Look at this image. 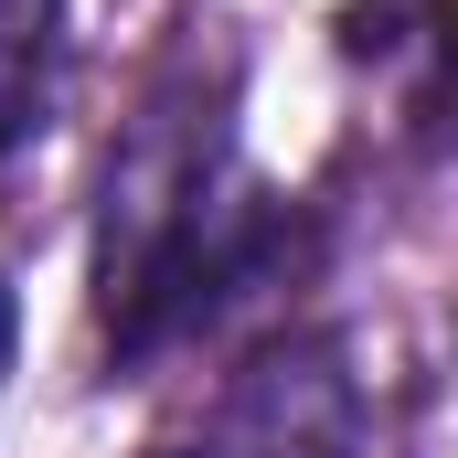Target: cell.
I'll return each mask as SVG.
<instances>
[{
	"label": "cell",
	"mask_w": 458,
	"mask_h": 458,
	"mask_svg": "<svg viewBox=\"0 0 458 458\" xmlns=\"http://www.w3.org/2000/svg\"><path fill=\"white\" fill-rule=\"evenodd\" d=\"M288 203L245 171L234 149L225 86H182L149 97L107 160V203H97V342L107 362H160V352L203 342L234 299H256L288 267Z\"/></svg>",
	"instance_id": "obj_1"
},
{
	"label": "cell",
	"mask_w": 458,
	"mask_h": 458,
	"mask_svg": "<svg viewBox=\"0 0 458 458\" xmlns=\"http://www.w3.org/2000/svg\"><path fill=\"white\" fill-rule=\"evenodd\" d=\"M203 458H373L362 384H352L342 342H277L234 384V405H225Z\"/></svg>",
	"instance_id": "obj_2"
},
{
	"label": "cell",
	"mask_w": 458,
	"mask_h": 458,
	"mask_svg": "<svg viewBox=\"0 0 458 458\" xmlns=\"http://www.w3.org/2000/svg\"><path fill=\"white\" fill-rule=\"evenodd\" d=\"M64 86V0H0V171L43 139Z\"/></svg>",
	"instance_id": "obj_3"
},
{
	"label": "cell",
	"mask_w": 458,
	"mask_h": 458,
	"mask_svg": "<svg viewBox=\"0 0 458 458\" xmlns=\"http://www.w3.org/2000/svg\"><path fill=\"white\" fill-rule=\"evenodd\" d=\"M11 352H21V310H11V288H0V384H11Z\"/></svg>",
	"instance_id": "obj_4"
},
{
	"label": "cell",
	"mask_w": 458,
	"mask_h": 458,
	"mask_svg": "<svg viewBox=\"0 0 458 458\" xmlns=\"http://www.w3.org/2000/svg\"><path fill=\"white\" fill-rule=\"evenodd\" d=\"M149 458H192V448H149Z\"/></svg>",
	"instance_id": "obj_5"
}]
</instances>
